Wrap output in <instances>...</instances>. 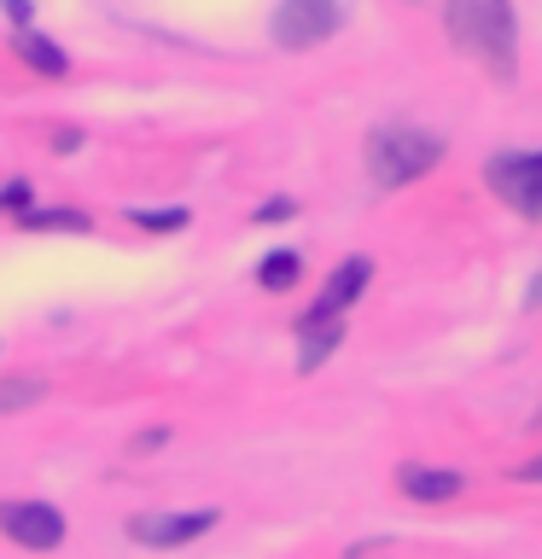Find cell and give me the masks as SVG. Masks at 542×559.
<instances>
[{
    "label": "cell",
    "instance_id": "1",
    "mask_svg": "<svg viewBox=\"0 0 542 559\" xmlns=\"http://www.w3.org/2000/svg\"><path fill=\"white\" fill-rule=\"evenodd\" d=\"M444 29H449V41L461 47L467 59L490 64L496 76H514V47H519L514 0H449Z\"/></svg>",
    "mask_w": 542,
    "mask_h": 559
},
{
    "label": "cell",
    "instance_id": "2",
    "mask_svg": "<svg viewBox=\"0 0 542 559\" xmlns=\"http://www.w3.org/2000/svg\"><path fill=\"white\" fill-rule=\"evenodd\" d=\"M437 157H444V140L426 129H409V122H391V129L367 134V175H374L379 192L409 187L414 175H426Z\"/></svg>",
    "mask_w": 542,
    "mask_h": 559
},
{
    "label": "cell",
    "instance_id": "3",
    "mask_svg": "<svg viewBox=\"0 0 542 559\" xmlns=\"http://www.w3.org/2000/svg\"><path fill=\"white\" fill-rule=\"evenodd\" d=\"M339 24H344L339 0H280V12H274V47L304 52L315 41H327Z\"/></svg>",
    "mask_w": 542,
    "mask_h": 559
},
{
    "label": "cell",
    "instance_id": "4",
    "mask_svg": "<svg viewBox=\"0 0 542 559\" xmlns=\"http://www.w3.org/2000/svg\"><path fill=\"white\" fill-rule=\"evenodd\" d=\"M490 187H496L502 204L525 210V216H542V152H507L490 164Z\"/></svg>",
    "mask_w": 542,
    "mask_h": 559
},
{
    "label": "cell",
    "instance_id": "5",
    "mask_svg": "<svg viewBox=\"0 0 542 559\" xmlns=\"http://www.w3.org/2000/svg\"><path fill=\"white\" fill-rule=\"evenodd\" d=\"M0 531H7L17 548L47 554V548L64 542V513L47 507V501H0Z\"/></svg>",
    "mask_w": 542,
    "mask_h": 559
},
{
    "label": "cell",
    "instance_id": "6",
    "mask_svg": "<svg viewBox=\"0 0 542 559\" xmlns=\"http://www.w3.org/2000/svg\"><path fill=\"white\" fill-rule=\"evenodd\" d=\"M216 524V507H199V513H134L129 519V536L134 542H152V548H181V542L204 536Z\"/></svg>",
    "mask_w": 542,
    "mask_h": 559
},
{
    "label": "cell",
    "instance_id": "7",
    "mask_svg": "<svg viewBox=\"0 0 542 559\" xmlns=\"http://www.w3.org/2000/svg\"><path fill=\"white\" fill-rule=\"evenodd\" d=\"M297 338H304V356H297V367L304 373H315L332 349L344 344V314H321V309H309L304 321H297Z\"/></svg>",
    "mask_w": 542,
    "mask_h": 559
},
{
    "label": "cell",
    "instance_id": "8",
    "mask_svg": "<svg viewBox=\"0 0 542 559\" xmlns=\"http://www.w3.org/2000/svg\"><path fill=\"white\" fill-rule=\"evenodd\" d=\"M397 484L409 501H455L461 496V472H449V466H414L409 461L397 472Z\"/></svg>",
    "mask_w": 542,
    "mask_h": 559
},
{
    "label": "cell",
    "instance_id": "9",
    "mask_svg": "<svg viewBox=\"0 0 542 559\" xmlns=\"http://www.w3.org/2000/svg\"><path fill=\"white\" fill-rule=\"evenodd\" d=\"M367 274H374V262H367V257H350L344 269L332 274V286L315 297V309H321V314H344V309L367 292Z\"/></svg>",
    "mask_w": 542,
    "mask_h": 559
},
{
    "label": "cell",
    "instance_id": "10",
    "mask_svg": "<svg viewBox=\"0 0 542 559\" xmlns=\"http://www.w3.org/2000/svg\"><path fill=\"white\" fill-rule=\"evenodd\" d=\"M12 47H17V59H24L30 70H42V76H64V52L42 41V35H30V29H17L12 35Z\"/></svg>",
    "mask_w": 542,
    "mask_h": 559
},
{
    "label": "cell",
    "instance_id": "11",
    "mask_svg": "<svg viewBox=\"0 0 542 559\" xmlns=\"http://www.w3.org/2000/svg\"><path fill=\"white\" fill-rule=\"evenodd\" d=\"M297 274H304V262H297V251H269V257H262V269H257V280H262L269 292H286Z\"/></svg>",
    "mask_w": 542,
    "mask_h": 559
},
{
    "label": "cell",
    "instance_id": "12",
    "mask_svg": "<svg viewBox=\"0 0 542 559\" xmlns=\"http://www.w3.org/2000/svg\"><path fill=\"white\" fill-rule=\"evenodd\" d=\"M47 396L42 379H0V414H24Z\"/></svg>",
    "mask_w": 542,
    "mask_h": 559
},
{
    "label": "cell",
    "instance_id": "13",
    "mask_svg": "<svg viewBox=\"0 0 542 559\" xmlns=\"http://www.w3.org/2000/svg\"><path fill=\"white\" fill-rule=\"evenodd\" d=\"M24 227L42 234V227H70V234H87V216L82 210H24Z\"/></svg>",
    "mask_w": 542,
    "mask_h": 559
},
{
    "label": "cell",
    "instance_id": "14",
    "mask_svg": "<svg viewBox=\"0 0 542 559\" xmlns=\"http://www.w3.org/2000/svg\"><path fill=\"white\" fill-rule=\"evenodd\" d=\"M134 227H152V234H175V227H187V210H129Z\"/></svg>",
    "mask_w": 542,
    "mask_h": 559
},
{
    "label": "cell",
    "instance_id": "15",
    "mask_svg": "<svg viewBox=\"0 0 542 559\" xmlns=\"http://www.w3.org/2000/svg\"><path fill=\"white\" fill-rule=\"evenodd\" d=\"M0 210H30V181H7V187H0Z\"/></svg>",
    "mask_w": 542,
    "mask_h": 559
},
{
    "label": "cell",
    "instance_id": "16",
    "mask_svg": "<svg viewBox=\"0 0 542 559\" xmlns=\"http://www.w3.org/2000/svg\"><path fill=\"white\" fill-rule=\"evenodd\" d=\"M257 216H262V222H280V216H292V199H269V204L257 210Z\"/></svg>",
    "mask_w": 542,
    "mask_h": 559
},
{
    "label": "cell",
    "instance_id": "17",
    "mask_svg": "<svg viewBox=\"0 0 542 559\" xmlns=\"http://www.w3.org/2000/svg\"><path fill=\"white\" fill-rule=\"evenodd\" d=\"M76 146H82L76 129H59V134H52V152H76Z\"/></svg>",
    "mask_w": 542,
    "mask_h": 559
},
{
    "label": "cell",
    "instance_id": "18",
    "mask_svg": "<svg viewBox=\"0 0 542 559\" xmlns=\"http://www.w3.org/2000/svg\"><path fill=\"white\" fill-rule=\"evenodd\" d=\"M7 7V17H17V24H30V0H0Z\"/></svg>",
    "mask_w": 542,
    "mask_h": 559
},
{
    "label": "cell",
    "instance_id": "19",
    "mask_svg": "<svg viewBox=\"0 0 542 559\" xmlns=\"http://www.w3.org/2000/svg\"><path fill=\"white\" fill-rule=\"evenodd\" d=\"M157 443H164V431H140V437H134V454H146V449H157Z\"/></svg>",
    "mask_w": 542,
    "mask_h": 559
},
{
    "label": "cell",
    "instance_id": "20",
    "mask_svg": "<svg viewBox=\"0 0 542 559\" xmlns=\"http://www.w3.org/2000/svg\"><path fill=\"white\" fill-rule=\"evenodd\" d=\"M525 309H542V274L531 280V292H525Z\"/></svg>",
    "mask_w": 542,
    "mask_h": 559
},
{
    "label": "cell",
    "instance_id": "21",
    "mask_svg": "<svg viewBox=\"0 0 542 559\" xmlns=\"http://www.w3.org/2000/svg\"><path fill=\"white\" fill-rule=\"evenodd\" d=\"M519 478H525V484H542V461H531V466H519Z\"/></svg>",
    "mask_w": 542,
    "mask_h": 559
},
{
    "label": "cell",
    "instance_id": "22",
    "mask_svg": "<svg viewBox=\"0 0 542 559\" xmlns=\"http://www.w3.org/2000/svg\"><path fill=\"white\" fill-rule=\"evenodd\" d=\"M537 426H542V408H537Z\"/></svg>",
    "mask_w": 542,
    "mask_h": 559
}]
</instances>
